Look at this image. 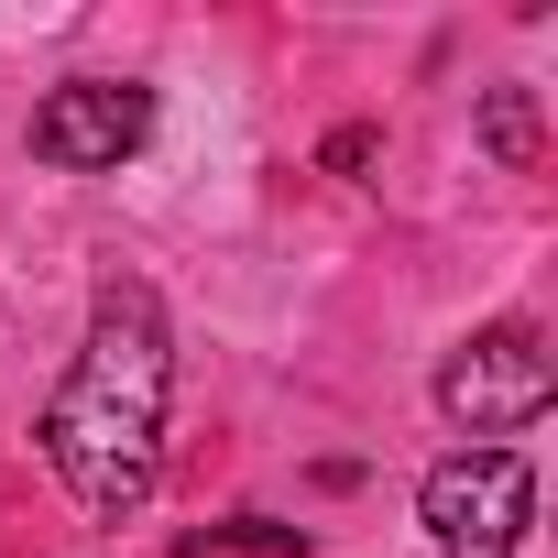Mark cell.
I'll return each mask as SVG.
<instances>
[{
    "label": "cell",
    "instance_id": "1",
    "mask_svg": "<svg viewBox=\"0 0 558 558\" xmlns=\"http://www.w3.org/2000/svg\"><path fill=\"white\" fill-rule=\"evenodd\" d=\"M165 395H175V329H165V296L143 274H110L99 307H88V340L66 362V384L45 395V471L99 514H143L154 482H165Z\"/></svg>",
    "mask_w": 558,
    "mask_h": 558
},
{
    "label": "cell",
    "instance_id": "2",
    "mask_svg": "<svg viewBox=\"0 0 558 558\" xmlns=\"http://www.w3.org/2000/svg\"><path fill=\"white\" fill-rule=\"evenodd\" d=\"M558 405V362H547V340L525 329V318H493V329H471L449 362H438V416L471 438V449H504L514 427H536Z\"/></svg>",
    "mask_w": 558,
    "mask_h": 558
},
{
    "label": "cell",
    "instance_id": "3",
    "mask_svg": "<svg viewBox=\"0 0 558 558\" xmlns=\"http://www.w3.org/2000/svg\"><path fill=\"white\" fill-rule=\"evenodd\" d=\"M416 514H427L438 558H514L525 514H536V471H525V449H449L416 482Z\"/></svg>",
    "mask_w": 558,
    "mask_h": 558
},
{
    "label": "cell",
    "instance_id": "4",
    "mask_svg": "<svg viewBox=\"0 0 558 558\" xmlns=\"http://www.w3.org/2000/svg\"><path fill=\"white\" fill-rule=\"evenodd\" d=\"M143 143H154V88L132 77H66L34 99V165L56 175H121Z\"/></svg>",
    "mask_w": 558,
    "mask_h": 558
},
{
    "label": "cell",
    "instance_id": "5",
    "mask_svg": "<svg viewBox=\"0 0 558 558\" xmlns=\"http://www.w3.org/2000/svg\"><path fill=\"white\" fill-rule=\"evenodd\" d=\"M482 143L525 175V165L547 154V143H536V88H493V99H482Z\"/></svg>",
    "mask_w": 558,
    "mask_h": 558
},
{
    "label": "cell",
    "instance_id": "6",
    "mask_svg": "<svg viewBox=\"0 0 558 558\" xmlns=\"http://www.w3.org/2000/svg\"><path fill=\"white\" fill-rule=\"evenodd\" d=\"M373 154H384V132H362V121H351V132H329V175H362Z\"/></svg>",
    "mask_w": 558,
    "mask_h": 558
}]
</instances>
